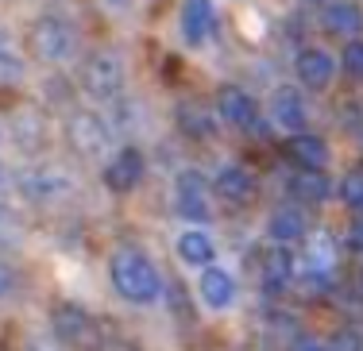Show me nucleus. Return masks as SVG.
Wrapping results in <instances>:
<instances>
[{"mask_svg": "<svg viewBox=\"0 0 363 351\" xmlns=\"http://www.w3.org/2000/svg\"><path fill=\"white\" fill-rule=\"evenodd\" d=\"M23 81V62L12 50H0V85H20Z\"/></svg>", "mask_w": 363, "mask_h": 351, "instance_id": "24", "label": "nucleus"}, {"mask_svg": "<svg viewBox=\"0 0 363 351\" xmlns=\"http://www.w3.org/2000/svg\"><path fill=\"white\" fill-rule=\"evenodd\" d=\"M23 351H58V340H31Z\"/></svg>", "mask_w": 363, "mask_h": 351, "instance_id": "28", "label": "nucleus"}, {"mask_svg": "<svg viewBox=\"0 0 363 351\" xmlns=\"http://www.w3.org/2000/svg\"><path fill=\"white\" fill-rule=\"evenodd\" d=\"M108 270H112V286H116V294L124 297V301H132V305L159 301L162 274H159V267H155L143 251H135V247L116 251V255H112V267Z\"/></svg>", "mask_w": 363, "mask_h": 351, "instance_id": "1", "label": "nucleus"}, {"mask_svg": "<svg viewBox=\"0 0 363 351\" xmlns=\"http://www.w3.org/2000/svg\"><path fill=\"white\" fill-rule=\"evenodd\" d=\"M101 4H105L108 12H128V8H132V0H101Z\"/></svg>", "mask_w": 363, "mask_h": 351, "instance_id": "29", "label": "nucleus"}, {"mask_svg": "<svg viewBox=\"0 0 363 351\" xmlns=\"http://www.w3.org/2000/svg\"><path fill=\"white\" fill-rule=\"evenodd\" d=\"M340 66L352 81H363V39H352L340 54Z\"/></svg>", "mask_w": 363, "mask_h": 351, "instance_id": "23", "label": "nucleus"}, {"mask_svg": "<svg viewBox=\"0 0 363 351\" xmlns=\"http://www.w3.org/2000/svg\"><path fill=\"white\" fill-rule=\"evenodd\" d=\"M267 236H271V243H279V247L298 243V239H306V217H301L298 209H279L271 217V224H267Z\"/></svg>", "mask_w": 363, "mask_h": 351, "instance_id": "20", "label": "nucleus"}, {"mask_svg": "<svg viewBox=\"0 0 363 351\" xmlns=\"http://www.w3.org/2000/svg\"><path fill=\"white\" fill-rule=\"evenodd\" d=\"M174 247H178V259L189 263V267H213V255H217L213 236L201 232V228H189V232H182Z\"/></svg>", "mask_w": 363, "mask_h": 351, "instance_id": "17", "label": "nucleus"}, {"mask_svg": "<svg viewBox=\"0 0 363 351\" xmlns=\"http://www.w3.org/2000/svg\"><path fill=\"white\" fill-rule=\"evenodd\" d=\"M290 193L298 197L301 205H321L333 193V182L325 178V170H298L290 178Z\"/></svg>", "mask_w": 363, "mask_h": 351, "instance_id": "18", "label": "nucleus"}, {"mask_svg": "<svg viewBox=\"0 0 363 351\" xmlns=\"http://www.w3.org/2000/svg\"><path fill=\"white\" fill-rule=\"evenodd\" d=\"M294 255H290V247H279V243H271V251H267V259H263V286L267 289H282V286H290L294 282Z\"/></svg>", "mask_w": 363, "mask_h": 351, "instance_id": "19", "label": "nucleus"}, {"mask_svg": "<svg viewBox=\"0 0 363 351\" xmlns=\"http://www.w3.org/2000/svg\"><path fill=\"white\" fill-rule=\"evenodd\" d=\"M16 289V274H12V267H4L0 263V297H8Z\"/></svg>", "mask_w": 363, "mask_h": 351, "instance_id": "27", "label": "nucleus"}, {"mask_svg": "<svg viewBox=\"0 0 363 351\" xmlns=\"http://www.w3.org/2000/svg\"><path fill=\"white\" fill-rule=\"evenodd\" d=\"M50 332H55V340L58 344H85V340L93 336V321H89V313L82 309V305H74V301H62V305H55L50 309Z\"/></svg>", "mask_w": 363, "mask_h": 351, "instance_id": "7", "label": "nucleus"}, {"mask_svg": "<svg viewBox=\"0 0 363 351\" xmlns=\"http://www.w3.org/2000/svg\"><path fill=\"white\" fill-rule=\"evenodd\" d=\"M20 190H23V197H31V201H58V197H66L74 190V182H70V174L58 170V166H31V170H23Z\"/></svg>", "mask_w": 363, "mask_h": 351, "instance_id": "6", "label": "nucleus"}, {"mask_svg": "<svg viewBox=\"0 0 363 351\" xmlns=\"http://www.w3.org/2000/svg\"><path fill=\"white\" fill-rule=\"evenodd\" d=\"M178 127L186 135H197V139H205V135H213L217 132V124H213V116L205 113V108H197V105H186V108H178Z\"/></svg>", "mask_w": 363, "mask_h": 351, "instance_id": "21", "label": "nucleus"}, {"mask_svg": "<svg viewBox=\"0 0 363 351\" xmlns=\"http://www.w3.org/2000/svg\"><path fill=\"white\" fill-rule=\"evenodd\" d=\"M340 201L348 205V209L363 212V170H352V174L340 182Z\"/></svg>", "mask_w": 363, "mask_h": 351, "instance_id": "22", "label": "nucleus"}, {"mask_svg": "<svg viewBox=\"0 0 363 351\" xmlns=\"http://www.w3.org/2000/svg\"><path fill=\"white\" fill-rule=\"evenodd\" d=\"M174 212L182 220H194V224L213 220V193L209 178L201 170H182L174 178Z\"/></svg>", "mask_w": 363, "mask_h": 351, "instance_id": "3", "label": "nucleus"}, {"mask_svg": "<svg viewBox=\"0 0 363 351\" xmlns=\"http://www.w3.org/2000/svg\"><path fill=\"white\" fill-rule=\"evenodd\" d=\"M28 47L43 62H70L77 54V31L66 20H58V16H43V20L31 23Z\"/></svg>", "mask_w": 363, "mask_h": 351, "instance_id": "2", "label": "nucleus"}, {"mask_svg": "<svg viewBox=\"0 0 363 351\" xmlns=\"http://www.w3.org/2000/svg\"><path fill=\"white\" fill-rule=\"evenodd\" d=\"M197 289H201V301L209 305V309H228V305L236 301V282H232V274L220 270V267L201 270Z\"/></svg>", "mask_w": 363, "mask_h": 351, "instance_id": "15", "label": "nucleus"}, {"mask_svg": "<svg viewBox=\"0 0 363 351\" xmlns=\"http://www.w3.org/2000/svg\"><path fill=\"white\" fill-rule=\"evenodd\" d=\"M271 120L282 127V132H290V135L306 132L309 113H306V100H301V93L294 89V85H286V89H279L271 97Z\"/></svg>", "mask_w": 363, "mask_h": 351, "instance_id": "10", "label": "nucleus"}, {"mask_svg": "<svg viewBox=\"0 0 363 351\" xmlns=\"http://www.w3.org/2000/svg\"><path fill=\"white\" fill-rule=\"evenodd\" d=\"M333 54L321 47H309L298 54V62H294V74H298V81L306 85V89H325L328 81H333Z\"/></svg>", "mask_w": 363, "mask_h": 351, "instance_id": "12", "label": "nucleus"}, {"mask_svg": "<svg viewBox=\"0 0 363 351\" xmlns=\"http://www.w3.org/2000/svg\"><path fill=\"white\" fill-rule=\"evenodd\" d=\"M105 182H108V190H116V193L135 190V185L143 182V155L135 147H120L116 155H112V162L105 166Z\"/></svg>", "mask_w": 363, "mask_h": 351, "instance_id": "9", "label": "nucleus"}, {"mask_svg": "<svg viewBox=\"0 0 363 351\" xmlns=\"http://www.w3.org/2000/svg\"><path fill=\"white\" fill-rule=\"evenodd\" d=\"M213 185H217V193L224 197V201H232V205L252 201L255 190H259L252 170H244V166H220V174L213 178Z\"/></svg>", "mask_w": 363, "mask_h": 351, "instance_id": "16", "label": "nucleus"}, {"mask_svg": "<svg viewBox=\"0 0 363 351\" xmlns=\"http://www.w3.org/2000/svg\"><path fill=\"white\" fill-rule=\"evenodd\" d=\"M290 351H333L328 344H321V340H313V336H298L290 344Z\"/></svg>", "mask_w": 363, "mask_h": 351, "instance_id": "26", "label": "nucleus"}, {"mask_svg": "<svg viewBox=\"0 0 363 351\" xmlns=\"http://www.w3.org/2000/svg\"><path fill=\"white\" fill-rule=\"evenodd\" d=\"M66 139H70V147L77 155H89V159L108 155V147H112V132L97 113H74L66 120Z\"/></svg>", "mask_w": 363, "mask_h": 351, "instance_id": "5", "label": "nucleus"}, {"mask_svg": "<svg viewBox=\"0 0 363 351\" xmlns=\"http://www.w3.org/2000/svg\"><path fill=\"white\" fill-rule=\"evenodd\" d=\"M321 23H325V31H333V35L356 39L363 31V8L352 4V0H328L325 12H321Z\"/></svg>", "mask_w": 363, "mask_h": 351, "instance_id": "13", "label": "nucleus"}, {"mask_svg": "<svg viewBox=\"0 0 363 351\" xmlns=\"http://www.w3.org/2000/svg\"><path fill=\"white\" fill-rule=\"evenodd\" d=\"M348 247L352 251H363V212H356V220L348 224Z\"/></svg>", "mask_w": 363, "mask_h": 351, "instance_id": "25", "label": "nucleus"}, {"mask_svg": "<svg viewBox=\"0 0 363 351\" xmlns=\"http://www.w3.org/2000/svg\"><path fill=\"white\" fill-rule=\"evenodd\" d=\"M286 155L294 159V166H298V170H325L328 166V143L321 139V135L298 132V135H290Z\"/></svg>", "mask_w": 363, "mask_h": 351, "instance_id": "14", "label": "nucleus"}, {"mask_svg": "<svg viewBox=\"0 0 363 351\" xmlns=\"http://www.w3.org/2000/svg\"><path fill=\"white\" fill-rule=\"evenodd\" d=\"M178 28H182V39L189 47H201L205 35L213 31V0H182Z\"/></svg>", "mask_w": 363, "mask_h": 351, "instance_id": "11", "label": "nucleus"}, {"mask_svg": "<svg viewBox=\"0 0 363 351\" xmlns=\"http://www.w3.org/2000/svg\"><path fill=\"white\" fill-rule=\"evenodd\" d=\"M217 116L232 127H255L259 124V105L252 93H244L240 85H224L217 93Z\"/></svg>", "mask_w": 363, "mask_h": 351, "instance_id": "8", "label": "nucleus"}, {"mask_svg": "<svg viewBox=\"0 0 363 351\" xmlns=\"http://www.w3.org/2000/svg\"><path fill=\"white\" fill-rule=\"evenodd\" d=\"M82 89L93 100H112L124 89V62H120L112 50H97V54L85 58L82 66Z\"/></svg>", "mask_w": 363, "mask_h": 351, "instance_id": "4", "label": "nucleus"}, {"mask_svg": "<svg viewBox=\"0 0 363 351\" xmlns=\"http://www.w3.org/2000/svg\"><path fill=\"white\" fill-rule=\"evenodd\" d=\"M0 178H4V170H0Z\"/></svg>", "mask_w": 363, "mask_h": 351, "instance_id": "30", "label": "nucleus"}]
</instances>
